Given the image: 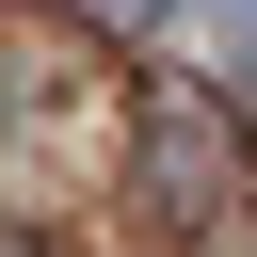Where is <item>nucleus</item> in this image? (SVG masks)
<instances>
[{
  "mask_svg": "<svg viewBox=\"0 0 257 257\" xmlns=\"http://www.w3.org/2000/svg\"><path fill=\"white\" fill-rule=\"evenodd\" d=\"M225 193H241L225 96H145V225H225Z\"/></svg>",
  "mask_w": 257,
  "mask_h": 257,
  "instance_id": "nucleus-1",
  "label": "nucleus"
},
{
  "mask_svg": "<svg viewBox=\"0 0 257 257\" xmlns=\"http://www.w3.org/2000/svg\"><path fill=\"white\" fill-rule=\"evenodd\" d=\"M112 16H145V32H177V48H209V64L241 80V112H257V0H112Z\"/></svg>",
  "mask_w": 257,
  "mask_h": 257,
  "instance_id": "nucleus-2",
  "label": "nucleus"
},
{
  "mask_svg": "<svg viewBox=\"0 0 257 257\" xmlns=\"http://www.w3.org/2000/svg\"><path fill=\"white\" fill-rule=\"evenodd\" d=\"M0 257H48V241H16V225H0Z\"/></svg>",
  "mask_w": 257,
  "mask_h": 257,
  "instance_id": "nucleus-3",
  "label": "nucleus"
}]
</instances>
